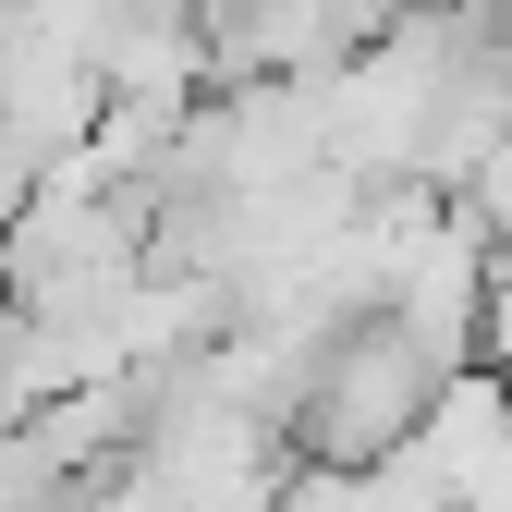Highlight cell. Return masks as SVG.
<instances>
[{"label":"cell","instance_id":"cell-1","mask_svg":"<svg viewBox=\"0 0 512 512\" xmlns=\"http://www.w3.org/2000/svg\"><path fill=\"white\" fill-rule=\"evenodd\" d=\"M452 391V330L427 305H342L293 354V439L317 464H378L439 415Z\"/></svg>","mask_w":512,"mask_h":512}]
</instances>
